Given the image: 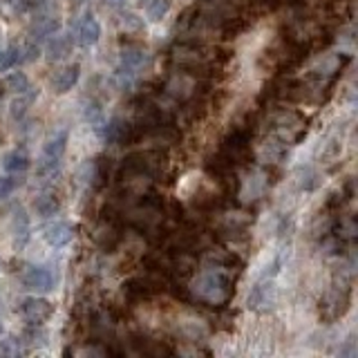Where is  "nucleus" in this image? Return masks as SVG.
I'll return each mask as SVG.
<instances>
[{
    "label": "nucleus",
    "instance_id": "f257e3e1",
    "mask_svg": "<svg viewBox=\"0 0 358 358\" xmlns=\"http://www.w3.org/2000/svg\"><path fill=\"white\" fill-rule=\"evenodd\" d=\"M193 291L201 302H206V305H224L233 294V280L222 266L206 268V271H201L195 278Z\"/></svg>",
    "mask_w": 358,
    "mask_h": 358
},
{
    "label": "nucleus",
    "instance_id": "423d86ee",
    "mask_svg": "<svg viewBox=\"0 0 358 358\" xmlns=\"http://www.w3.org/2000/svg\"><path fill=\"white\" fill-rule=\"evenodd\" d=\"M74 235H76L74 224L67 220H56L43 229V238L52 249H61V246L70 244L74 240Z\"/></svg>",
    "mask_w": 358,
    "mask_h": 358
},
{
    "label": "nucleus",
    "instance_id": "dca6fc26",
    "mask_svg": "<svg viewBox=\"0 0 358 358\" xmlns=\"http://www.w3.org/2000/svg\"><path fill=\"white\" fill-rule=\"evenodd\" d=\"M3 87L7 90V92H11V94H20V92H25V90L29 87V78H27L25 72H11L5 78Z\"/></svg>",
    "mask_w": 358,
    "mask_h": 358
},
{
    "label": "nucleus",
    "instance_id": "6ab92c4d",
    "mask_svg": "<svg viewBox=\"0 0 358 358\" xmlns=\"http://www.w3.org/2000/svg\"><path fill=\"white\" fill-rule=\"evenodd\" d=\"M16 186H18V182L14 177H0V199L9 197L16 190Z\"/></svg>",
    "mask_w": 358,
    "mask_h": 358
},
{
    "label": "nucleus",
    "instance_id": "5701e85b",
    "mask_svg": "<svg viewBox=\"0 0 358 358\" xmlns=\"http://www.w3.org/2000/svg\"><path fill=\"white\" fill-rule=\"evenodd\" d=\"M0 38H3V34H0Z\"/></svg>",
    "mask_w": 358,
    "mask_h": 358
},
{
    "label": "nucleus",
    "instance_id": "f3484780",
    "mask_svg": "<svg viewBox=\"0 0 358 358\" xmlns=\"http://www.w3.org/2000/svg\"><path fill=\"white\" fill-rule=\"evenodd\" d=\"M83 119L90 123V126H94V128H99L101 123H103L106 119H103V108H101L94 99H90V101H85L83 103Z\"/></svg>",
    "mask_w": 358,
    "mask_h": 358
},
{
    "label": "nucleus",
    "instance_id": "0eeeda50",
    "mask_svg": "<svg viewBox=\"0 0 358 358\" xmlns=\"http://www.w3.org/2000/svg\"><path fill=\"white\" fill-rule=\"evenodd\" d=\"M99 38H101V22L92 14L83 16V20L76 25V45L78 48H92V45L99 43Z\"/></svg>",
    "mask_w": 358,
    "mask_h": 358
},
{
    "label": "nucleus",
    "instance_id": "20e7f679",
    "mask_svg": "<svg viewBox=\"0 0 358 358\" xmlns=\"http://www.w3.org/2000/svg\"><path fill=\"white\" fill-rule=\"evenodd\" d=\"M20 316L25 322H29L31 327H41L43 322H48L54 316V305L45 298H25L20 302Z\"/></svg>",
    "mask_w": 358,
    "mask_h": 358
},
{
    "label": "nucleus",
    "instance_id": "4be33fe9",
    "mask_svg": "<svg viewBox=\"0 0 358 358\" xmlns=\"http://www.w3.org/2000/svg\"><path fill=\"white\" fill-rule=\"evenodd\" d=\"M74 3H85V0H74Z\"/></svg>",
    "mask_w": 358,
    "mask_h": 358
},
{
    "label": "nucleus",
    "instance_id": "2eb2a0df",
    "mask_svg": "<svg viewBox=\"0 0 358 358\" xmlns=\"http://www.w3.org/2000/svg\"><path fill=\"white\" fill-rule=\"evenodd\" d=\"M171 11V0H148L145 3V16L152 22H159L168 16Z\"/></svg>",
    "mask_w": 358,
    "mask_h": 358
},
{
    "label": "nucleus",
    "instance_id": "aec40b11",
    "mask_svg": "<svg viewBox=\"0 0 358 358\" xmlns=\"http://www.w3.org/2000/svg\"><path fill=\"white\" fill-rule=\"evenodd\" d=\"M123 3H126V0H103V5L110 9H119V7H123Z\"/></svg>",
    "mask_w": 358,
    "mask_h": 358
},
{
    "label": "nucleus",
    "instance_id": "1a4fd4ad",
    "mask_svg": "<svg viewBox=\"0 0 358 358\" xmlns=\"http://www.w3.org/2000/svg\"><path fill=\"white\" fill-rule=\"evenodd\" d=\"M36 96H38V90H31V87H27L25 92L16 94V99L11 101V106H9L11 119H14V121H22V119H25V115L29 112L34 101H36Z\"/></svg>",
    "mask_w": 358,
    "mask_h": 358
},
{
    "label": "nucleus",
    "instance_id": "9b49d317",
    "mask_svg": "<svg viewBox=\"0 0 358 358\" xmlns=\"http://www.w3.org/2000/svg\"><path fill=\"white\" fill-rule=\"evenodd\" d=\"M72 52V38L65 36V34H56V36H50V45H48V59L50 61H63L67 59Z\"/></svg>",
    "mask_w": 358,
    "mask_h": 358
},
{
    "label": "nucleus",
    "instance_id": "39448f33",
    "mask_svg": "<svg viewBox=\"0 0 358 358\" xmlns=\"http://www.w3.org/2000/svg\"><path fill=\"white\" fill-rule=\"evenodd\" d=\"M22 285H25L29 291H36V294H48V291L54 289L56 278L48 266L31 264L22 271Z\"/></svg>",
    "mask_w": 358,
    "mask_h": 358
},
{
    "label": "nucleus",
    "instance_id": "7ed1b4c3",
    "mask_svg": "<svg viewBox=\"0 0 358 358\" xmlns=\"http://www.w3.org/2000/svg\"><path fill=\"white\" fill-rule=\"evenodd\" d=\"M67 141H70V134L67 130H54L48 139L43 143V157L38 164V175L48 177L54 175V171H59L61 159L67 150Z\"/></svg>",
    "mask_w": 358,
    "mask_h": 358
},
{
    "label": "nucleus",
    "instance_id": "f03ea898",
    "mask_svg": "<svg viewBox=\"0 0 358 358\" xmlns=\"http://www.w3.org/2000/svg\"><path fill=\"white\" fill-rule=\"evenodd\" d=\"M150 65V54L141 48H123L119 65L115 70V85L119 90H130L137 83L139 74Z\"/></svg>",
    "mask_w": 358,
    "mask_h": 358
},
{
    "label": "nucleus",
    "instance_id": "a211bd4d",
    "mask_svg": "<svg viewBox=\"0 0 358 358\" xmlns=\"http://www.w3.org/2000/svg\"><path fill=\"white\" fill-rule=\"evenodd\" d=\"M25 350H22V341L16 338V336H7V338L0 341V356L5 358H16V356H22Z\"/></svg>",
    "mask_w": 358,
    "mask_h": 358
},
{
    "label": "nucleus",
    "instance_id": "412c9836",
    "mask_svg": "<svg viewBox=\"0 0 358 358\" xmlns=\"http://www.w3.org/2000/svg\"><path fill=\"white\" fill-rule=\"evenodd\" d=\"M0 334H3V322H0Z\"/></svg>",
    "mask_w": 358,
    "mask_h": 358
},
{
    "label": "nucleus",
    "instance_id": "6e6552de",
    "mask_svg": "<svg viewBox=\"0 0 358 358\" xmlns=\"http://www.w3.org/2000/svg\"><path fill=\"white\" fill-rule=\"evenodd\" d=\"M78 76H81V65L78 63L65 65L52 76V90L56 94H67L78 83Z\"/></svg>",
    "mask_w": 358,
    "mask_h": 358
},
{
    "label": "nucleus",
    "instance_id": "9d476101",
    "mask_svg": "<svg viewBox=\"0 0 358 358\" xmlns=\"http://www.w3.org/2000/svg\"><path fill=\"white\" fill-rule=\"evenodd\" d=\"M11 229H14V244L16 249H25V244L29 242V217L25 215V210L16 208L14 210V222H11Z\"/></svg>",
    "mask_w": 358,
    "mask_h": 358
},
{
    "label": "nucleus",
    "instance_id": "f8f14e48",
    "mask_svg": "<svg viewBox=\"0 0 358 358\" xmlns=\"http://www.w3.org/2000/svg\"><path fill=\"white\" fill-rule=\"evenodd\" d=\"M31 166V159H29V155L25 150H9L5 155V159H3V168L7 173H25L27 168Z\"/></svg>",
    "mask_w": 358,
    "mask_h": 358
},
{
    "label": "nucleus",
    "instance_id": "4468645a",
    "mask_svg": "<svg viewBox=\"0 0 358 358\" xmlns=\"http://www.w3.org/2000/svg\"><path fill=\"white\" fill-rule=\"evenodd\" d=\"M22 63V48L18 45H7L5 50H0V72H7L11 67Z\"/></svg>",
    "mask_w": 358,
    "mask_h": 358
},
{
    "label": "nucleus",
    "instance_id": "ddd939ff",
    "mask_svg": "<svg viewBox=\"0 0 358 358\" xmlns=\"http://www.w3.org/2000/svg\"><path fill=\"white\" fill-rule=\"evenodd\" d=\"M34 208L41 217H52L61 210V199L56 197V193H43L34 201Z\"/></svg>",
    "mask_w": 358,
    "mask_h": 358
}]
</instances>
